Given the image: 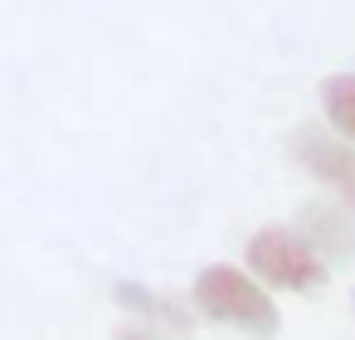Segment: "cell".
<instances>
[{"label":"cell","instance_id":"1","mask_svg":"<svg viewBox=\"0 0 355 340\" xmlns=\"http://www.w3.org/2000/svg\"><path fill=\"white\" fill-rule=\"evenodd\" d=\"M190 301L200 316L239 330V335H253V340H272L277 335V306L268 296V287L248 272V267H234V262H209L195 272L190 282Z\"/></svg>","mask_w":355,"mask_h":340},{"label":"cell","instance_id":"7","mask_svg":"<svg viewBox=\"0 0 355 340\" xmlns=\"http://www.w3.org/2000/svg\"><path fill=\"white\" fill-rule=\"evenodd\" d=\"M117 340H166V335H156L151 325H141V321H132V325H122V330H117Z\"/></svg>","mask_w":355,"mask_h":340},{"label":"cell","instance_id":"3","mask_svg":"<svg viewBox=\"0 0 355 340\" xmlns=\"http://www.w3.org/2000/svg\"><path fill=\"white\" fill-rule=\"evenodd\" d=\"M292 156H297V165H302L316 185H326V190L355 214V146H350V141H340L336 132L306 122V127L292 132Z\"/></svg>","mask_w":355,"mask_h":340},{"label":"cell","instance_id":"5","mask_svg":"<svg viewBox=\"0 0 355 340\" xmlns=\"http://www.w3.org/2000/svg\"><path fill=\"white\" fill-rule=\"evenodd\" d=\"M112 296H117V306H122L132 321H141V325H171V330H190V325H195V321H190V311H185L180 301H171V296L151 292L146 282L122 277V282H112Z\"/></svg>","mask_w":355,"mask_h":340},{"label":"cell","instance_id":"2","mask_svg":"<svg viewBox=\"0 0 355 340\" xmlns=\"http://www.w3.org/2000/svg\"><path fill=\"white\" fill-rule=\"evenodd\" d=\"M248 272L263 282V287H282V292H316L326 277H331V262L311 248V238L302 229H287V224H263L248 243Z\"/></svg>","mask_w":355,"mask_h":340},{"label":"cell","instance_id":"4","mask_svg":"<svg viewBox=\"0 0 355 340\" xmlns=\"http://www.w3.org/2000/svg\"><path fill=\"white\" fill-rule=\"evenodd\" d=\"M297 229L311 238V248L326 262H350L355 258V214L345 204H306Z\"/></svg>","mask_w":355,"mask_h":340},{"label":"cell","instance_id":"6","mask_svg":"<svg viewBox=\"0 0 355 340\" xmlns=\"http://www.w3.org/2000/svg\"><path fill=\"white\" fill-rule=\"evenodd\" d=\"M321 112L340 141L355 146V73H326L321 78Z\"/></svg>","mask_w":355,"mask_h":340}]
</instances>
